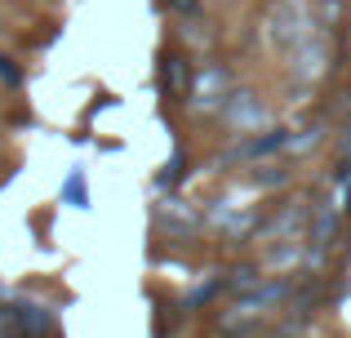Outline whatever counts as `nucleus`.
<instances>
[{
  "label": "nucleus",
  "instance_id": "f257e3e1",
  "mask_svg": "<svg viewBox=\"0 0 351 338\" xmlns=\"http://www.w3.org/2000/svg\"><path fill=\"white\" fill-rule=\"evenodd\" d=\"M0 80H9V85L18 80V67H14V62H5V58H0Z\"/></svg>",
  "mask_w": 351,
  "mask_h": 338
},
{
  "label": "nucleus",
  "instance_id": "f03ea898",
  "mask_svg": "<svg viewBox=\"0 0 351 338\" xmlns=\"http://www.w3.org/2000/svg\"><path fill=\"white\" fill-rule=\"evenodd\" d=\"M173 9H196V0H169Z\"/></svg>",
  "mask_w": 351,
  "mask_h": 338
}]
</instances>
